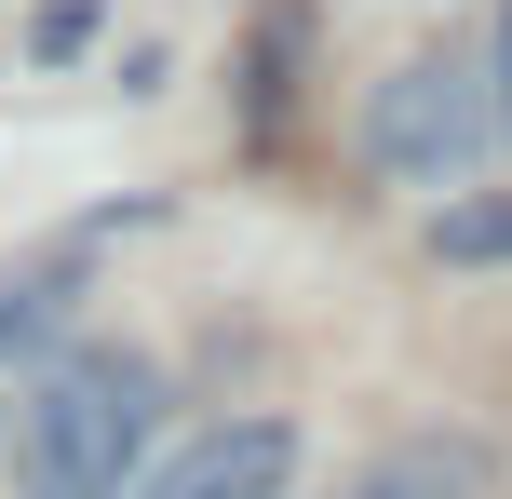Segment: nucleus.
Masks as SVG:
<instances>
[{
	"mask_svg": "<svg viewBox=\"0 0 512 499\" xmlns=\"http://www.w3.org/2000/svg\"><path fill=\"white\" fill-rule=\"evenodd\" d=\"M283 486H297V419H216L135 473V499H283Z\"/></svg>",
	"mask_w": 512,
	"mask_h": 499,
	"instance_id": "7ed1b4c3",
	"label": "nucleus"
},
{
	"mask_svg": "<svg viewBox=\"0 0 512 499\" xmlns=\"http://www.w3.org/2000/svg\"><path fill=\"white\" fill-rule=\"evenodd\" d=\"M68 311H81V257L0 270V365H54L68 351Z\"/></svg>",
	"mask_w": 512,
	"mask_h": 499,
	"instance_id": "20e7f679",
	"label": "nucleus"
},
{
	"mask_svg": "<svg viewBox=\"0 0 512 499\" xmlns=\"http://www.w3.org/2000/svg\"><path fill=\"white\" fill-rule=\"evenodd\" d=\"M149 432H162V365L81 338V351L41 365V392H27V419H14V486L27 499H135Z\"/></svg>",
	"mask_w": 512,
	"mask_h": 499,
	"instance_id": "f257e3e1",
	"label": "nucleus"
},
{
	"mask_svg": "<svg viewBox=\"0 0 512 499\" xmlns=\"http://www.w3.org/2000/svg\"><path fill=\"white\" fill-rule=\"evenodd\" d=\"M432 257L445 270H512V189H499V203H445L432 216Z\"/></svg>",
	"mask_w": 512,
	"mask_h": 499,
	"instance_id": "39448f33",
	"label": "nucleus"
},
{
	"mask_svg": "<svg viewBox=\"0 0 512 499\" xmlns=\"http://www.w3.org/2000/svg\"><path fill=\"white\" fill-rule=\"evenodd\" d=\"M0 459H14V405H0Z\"/></svg>",
	"mask_w": 512,
	"mask_h": 499,
	"instance_id": "6e6552de",
	"label": "nucleus"
},
{
	"mask_svg": "<svg viewBox=\"0 0 512 499\" xmlns=\"http://www.w3.org/2000/svg\"><path fill=\"white\" fill-rule=\"evenodd\" d=\"M486 95H499V135H512V14H499V41H486Z\"/></svg>",
	"mask_w": 512,
	"mask_h": 499,
	"instance_id": "0eeeda50",
	"label": "nucleus"
},
{
	"mask_svg": "<svg viewBox=\"0 0 512 499\" xmlns=\"http://www.w3.org/2000/svg\"><path fill=\"white\" fill-rule=\"evenodd\" d=\"M459 473H472L459 446H418V459H378V473H351V486H337V499H445V486H459Z\"/></svg>",
	"mask_w": 512,
	"mask_h": 499,
	"instance_id": "423d86ee",
	"label": "nucleus"
},
{
	"mask_svg": "<svg viewBox=\"0 0 512 499\" xmlns=\"http://www.w3.org/2000/svg\"><path fill=\"white\" fill-rule=\"evenodd\" d=\"M486 149H499V95H486V68H459V54H418V68H391L378 95H364V162L405 176V189L472 176Z\"/></svg>",
	"mask_w": 512,
	"mask_h": 499,
	"instance_id": "f03ea898",
	"label": "nucleus"
}]
</instances>
